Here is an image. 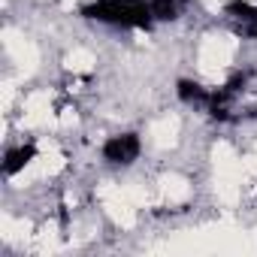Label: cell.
Masks as SVG:
<instances>
[{"instance_id":"1","label":"cell","mask_w":257,"mask_h":257,"mask_svg":"<svg viewBox=\"0 0 257 257\" xmlns=\"http://www.w3.org/2000/svg\"><path fill=\"white\" fill-rule=\"evenodd\" d=\"M82 16L97 25L124 28V31H152L155 13L149 0H88Z\"/></svg>"},{"instance_id":"2","label":"cell","mask_w":257,"mask_h":257,"mask_svg":"<svg viewBox=\"0 0 257 257\" xmlns=\"http://www.w3.org/2000/svg\"><path fill=\"white\" fill-rule=\"evenodd\" d=\"M140 155H143V140H140V134H134V131L112 134V137L100 146V158H103V164H109V167H131V164L140 161Z\"/></svg>"},{"instance_id":"3","label":"cell","mask_w":257,"mask_h":257,"mask_svg":"<svg viewBox=\"0 0 257 257\" xmlns=\"http://www.w3.org/2000/svg\"><path fill=\"white\" fill-rule=\"evenodd\" d=\"M221 16L239 40H257V4H251V0H227Z\"/></svg>"},{"instance_id":"4","label":"cell","mask_w":257,"mask_h":257,"mask_svg":"<svg viewBox=\"0 0 257 257\" xmlns=\"http://www.w3.org/2000/svg\"><path fill=\"white\" fill-rule=\"evenodd\" d=\"M34 161H37V146H34V143H19V146H10V149L4 152L0 170H4L7 179H16V176L25 173Z\"/></svg>"},{"instance_id":"5","label":"cell","mask_w":257,"mask_h":257,"mask_svg":"<svg viewBox=\"0 0 257 257\" xmlns=\"http://www.w3.org/2000/svg\"><path fill=\"white\" fill-rule=\"evenodd\" d=\"M176 97H179L185 106H191V109H206V103H209V97H212V88H206V85L197 82V79H179V82H176Z\"/></svg>"},{"instance_id":"6","label":"cell","mask_w":257,"mask_h":257,"mask_svg":"<svg viewBox=\"0 0 257 257\" xmlns=\"http://www.w3.org/2000/svg\"><path fill=\"white\" fill-rule=\"evenodd\" d=\"M149 4H152L155 22H179L191 7V0H149Z\"/></svg>"}]
</instances>
